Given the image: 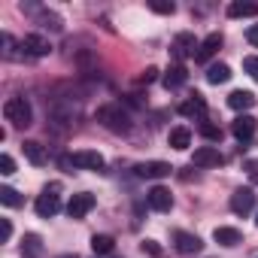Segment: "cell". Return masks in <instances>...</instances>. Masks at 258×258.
Instances as JSON below:
<instances>
[{"mask_svg": "<svg viewBox=\"0 0 258 258\" xmlns=\"http://www.w3.org/2000/svg\"><path fill=\"white\" fill-rule=\"evenodd\" d=\"M231 131H234V137L237 140H252L255 137V131H258V118L255 115H249V112H243V115H237L234 121H231Z\"/></svg>", "mask_w": 258, "mask_h": 258, "instance_id": "cell-6", "label": "cell"}, {"mask_svg": "<svg viewBox=\"0 0 258 258\" xmlns=\"http://www.w3.org/2000/svg\"><path fill=\"white\" fill-rule=\"evenodd\" d=\"M185 79H188V70L182 64H170L167 73H164V85L167 88H179V85H185Z\"/></svg>", "mask_w": 258, "mask_h": 258, "instance_id": "cell-19", "label": "cell"}, {"mask_svg": "<svg viewBox=\"0 0 258 258\" xmlns=\"http://www.w3.org/2000/svg\"><path fill=\"white\" fill-rule=\"evenodd\" d=\"M213 240H216L219 246H240V243H243V234H240L237 228H228V225H219V228L213 231Z\"/></svg>", "mask_w": 258, "mask_h": 258, "instance_id": "cell-17", "label": "cell"}, {"mask_svg": "<svg viewBox=\"0 0 258 258\" xmlns=\"http://www.w3.org/2000/svg\"><path fill=\"white\" fill-rule=\"evenodd\" d=\"M222 43H225V40H222V34H210V37L201 43V49H198L195 61H201V64H204V61H210V58H213V55L222 49Z\"/></svg>", "mask_w": 258, "mask_h": 258, "instance_id": "cell-16", "label": "cell"}, {"mask_svg": "<svg viewBox=\"0 0 258 258\" xmlns=\"http://www.w3.org/2000/svg\"><path fill=\"white\" fill-rule=\"evenodd\" d=\"M91 210H94V195H88V191L73 195L70 204H67V216H70V219H85Z\"/></svg>", "mask_w": 258, "mask_h": 258, "instance_id": "cell-9", "label": "cell"}, {"mask_svg": "<svg viewBox=\"0 0 258 258\" xmlns=\"http://www.w3.org/2000/svg\"><path fill=\"white\" fill-rule=\"evenodd\" d=\"M61 167L64 170H73V167H82V170H103V155L94 152V149H79L73 155H64L61 158Z\"/></svg>", "mask_w": 258, "mask_h": 258, "instance_id": "cell-3", "label": "cell"}, {"mask_svg": "<svg viewBox=\"0 0 258 258\" xmlns=\"http://www.w3.org/2000/svg\"><path fill=\"white\" fill-rule=\"evenodd\" d=\"M173 246L179 255H198L204 249V240L198 234H188V231H173Z\"/></svg>", "mask_w": 258, "mask_h": 258, "instance_id": "cell-5", "label": "cell"}, {"mask_svg": "<svg viewBox=\"0 0 258 258\" xmlns=\"http://www.w3.org/2000/svg\"><path fill=\"white\" fill-rule=\"evenodd\" d=\"M22 49H25L31 58H46V55L52 52V43H49L46 37H40V34H28V37L22 40Z\"/></svg>", "mask_w": 258, "mask_h": 258, "instance_id": "cell-12", "label": "cell"}, {"mask_svg": "<svg viewBox=\"0 0 258 258\" xmlns=\"http://www.w3.org/2000/svg\"><path fill=\"white\" fill-rule=\"evenodd\" d=\"M255 13H258V7L255 4H246V0H243V4H240V0L228 4V16L231 19H243V16H255Z\"/></svg>", "mask_w": 258, "mask_h": 258, "instance_id": "cell-22", "label": "cell"}, {"mask_svg": "<svg viewBox=\"0 0 258 258\" xmlns=\"http://www.w3.org/2000/svg\"><path fill=\"white\" fill-rule=\"evenodd\" d=\"M146 204H149L155 213H170V207H173V195H170V188H164V185H155V188H149V195H146Z\"/></svg>", "mask_w": 258, "mask_h": 258, "instance_id": "cell-8", "label": "cell"}, {"mask_svg": "<svg viewBox=\"0 0 258 258\" xmlns=\"http://www.w3.org/2000/svg\"><path fill=\"white\" fill-rule=\"evenodd\" d=\"M58 258H76V255H58Z\"/></svg>", "mask_w": 258, "mask_h": 258, "instance_id": "cell-35", "label": "cell"}, {"mask_svg": "<svg viewBox=\"0 0 258 258\" xmlns=\"http://www.w3.org/2000/svg\"><path fill=\"white\" fill-rule=\"evenodd\" d=\"M94 118L106 127V131H112V134H127V131H131V115H127V112L121 109V103H106V106H97Z\"/></svg>", "mask_w": 258, "mask_h": 258, "instance_id": "cell-1", "label": "cell"}, {"mask_svg": "<svg viewBox=\"0 0 258 258\" xmlns=\"http://www.w3.org/2000/svg\"><path fill=\"white\" fill-rule=\"evenodd\" d=\"M243 70H246L252 79H258V55H249V58H243Z\"/></svg>", "mask_w": 258, "mask_h": 258, "instance_id": "cell-29", "label": "cell"}, {"mask_svg": "<svg viewBox=\"0 0 258 258\" xmlns=\"http://www.w3.org/2000/svg\"><path fill=\"white\" fill-rule=\"evenodd\" d=\"M167 143H170L173 149H188V146H191V131L179 124V127H173V131H170Z\"/></svg>", "mask_w": 258, "mask_h": 258, "instance_id": "cell-20", "label": "cell"}, {"mask_svg": "<svg viewBox=\"0 0 258 258\" xmlns=\"http://www.w3.org/2000/svg\"><path fill=\"white\" fill-rule=\"evenodd\" d=\"M143 252H149V255H155V258H161V255H164V249H161L155 240H143Z\"/></svg>", "mask_w": 258, "mask_h": 258, "instance_id": "cell-30", "label": "cell"}, {"mask_svg": "<svg viewBox=\"0 0 258 258\" xmlns=\"http://www.w3.org/2000/svg\"><path fill=\"white\" fill-rule=\"evenodd\" d=\"M246 170H249V176L258 182V161H246Z\"/></svg>", "mask_w": 258, "mask_h": 258, "instance_id": "cell-34", "label": "cell"}, {"mask_svg": "<svg viewBox=\"0 0 258 258\" xmlns=\"http://www.w3.org/2000/svg\"><path fill=\"white\" fill-rule=\"evenodd\" d=\"M255 225H258V216H255Z\"/></svg>", "mask_w": 258, "mask_h": 258, "instance_id": "cell-36", "label": "cell"}, {"mask_svg": "<svg viewBox=\"0 0 258 258\" xmlns=\"http://www.w3.org/2000/svg\"><path fill=\"white\" fill-rule=\"evenodd\" d=\"M252 207H255V191H252V188H237V191L231 195V213L249 216Z\"/></svg>", "mask_w": 258, "mask_h": 258, "instance_id": "cell-11", "label": "cell"}, {"mask_svg": "<svg viewBox=\"0 0 258 258\" xmlns=\"http://www.w3.org/2000/svg\"><path fill=\"white\" fill-rule=\"evenodd\" d=\"M0 201H4L7 207H22V195L10 185H0Z\"/></svg>", "mask_w": 258, "mask_h": 258, "instance_id": "cell-26", "label": "cell"}, {"mask_svg": "<svg viewBox=\"0 0 258 258\" xmlns=\"http://www.w3.org/2000/svg\"><path fill=\"white\" fill-rule=\"evenodd\" d=\"M255 100H258V97H255L252 91H243V88H237V91H231V94H228V106H231V109H237L240 115H243L246 109H252V106H255Z\"/></svg>", "mask_w": 258, "mask_h": 258, "instance_id": "cell-14", "label": "cell"}, {"mask_svg": "<svg viewBox=\"0 0 258 258\" xmlns=\"http://www.w3.org/2000/svg\"><path fill=\"white\" fill-rule=\"evenodd\" d=\"M228 79H231V67L228 64H210V70H207V82L210 85H222Z\"/></svg>", "mask_w": 258, "mask_h": 258, "instance_id": "cell-21", "label": "cell"}, {"mask_svg": "<svg viewBox=\"0 0 258 258\" xmlns=\"http://www.w3.org/2000/svg\"><path fill=\"white\" fill-rule=\"evenodd\" d=\"M170 164L167 161H143V164H137L134 167V173L140 176V179H161V176H170Z\"/></svg>", "mask_w": 258, "mask_h": 258, "instance_id": "cell-10", "label": "cell"}, {"mask_svg": "<svg viewBox=\"0 0 258 258\" xmlns=\"http://www.w3.org/2000/svg\"><path fill=\"white\" fill-rule=\"evenodd\" d=\"M112 246H115V240H112L109 234H94V237H91V249H94L97 255H109Z\"/></svg>", "mask_w": 258, "mask_h": 258, "instance_id": "cell-23", "label": "cell"}, {"mask_svg": "<svg viewBox=\"0 0 258 258\" xmlns=\"http://www.w3.org/2000/svg\"><path fill=\"white\" fill-rule=\"evenodd\" d=\"M61 182H49L46 188H43V195L37 198V204H34V210H37V216L40 219H52L58 210H61Z\"/></svg>", "mask_w": 258, "mask_h": 258, "instance_id": "cell-2", "label": "cell"}, {"mask_svg": "<svg viewBox=\"0 0 258 258\" xmlns=\"http://www.w3.org/2000/svg\"><path fill=\"white\" fill-rule=\"evenodd\" d=\"M149 10L158 13V16H173L176 4H173V0H149Z\"/></svg>", "mask_w": 258, "mask_h": 258, "instance_id": "cell-24", "label": "cell"}, {"mask_svg": "<svg viewBox=\"0 0 258 258\" xmlns=\"http://www.w3.org/2000/svg\"><path fill=\"white\" fill-rule=\"evenodd\" d=\"M0 237H4V243L13 237V222H10V219H4V222H0Z\"/></svg>", "mask_w": 258, "mask_h": 258, "instance_id": "cell-32", "label": "cell"}, {"mask_svg": "<svg viewBox=\"0 0 258 258\" xmlns=\"http://www.w3.org/2000/svg\"><path fill=\"white\" fill-rule=\"evenodd\" d=\"M204 112H207V100L201 94H191L188 100L179 103V115H185V118H201Z\"/></svg>", "mask_w": 258, "mask_h": 258, "instance_id": "cell-15", "label": "cell"}, {"mask_svg": "<svg viewBox=\"0 0 258 258\" xmlns=\"http://www.w3.org/2000/svg\"><path fill=\"white\" fill-rule=\"evenodd\" d=\"M22 249H25L28 255H40V249H43V240H40V234H25V240H22Z\"/></svg>", "mask_w": 258, "mask_h": 258, "instance_id": "cell-25", "label": "cell"}, {"mask_svg": "<svg viewBox=\"0 0 258 258\" xmlns=\"http://www.w3.org/2000/svg\"><path fill=\"white\" fill-rule=\"evenodd\" d=\"M4 115H7V121H13L16 127H28V124L34 121L31 103H28L25 97H10V100L4 103Z\"/></svg>", "mask_w": 258, "mask_h": 258, "instance_id": "cell-4", "label": "cell"}, {"mask_svg": "<svg viewBox=\"0 0 258 258\" xmlns=\"http://www.w3.org/2000/svg\"><path fill=\"white\" fill-rule=\"evenodd\" d=\"M201 134H204L207 140H213V143H216V140L222 137V131H219L216 124H210V121H201Z\"/></svg>", "mask_w": 258, "mask_h": 258, "instance_id": "cell-27", "label": "cell"}, {"mask_svg": "<svg viewBox=\"0 0 258 258\" xmlns=\"http://www.w3.org/2000/svg\"><path fill=\"white\" fill-rule=\"evenodd\" d=\"M22 152H25V158H28L31 164H37V167L46 164V149H43L37 140H25V143H22Z\"/></svg>", "mask_w": 258, "mask_h": 258, "instance_id": "cell-18", "label": "cell"}, {"mask_svg": "<svg viewBox=\"0 0 258 258\" xmlns=\"http://www.w3.org/2000/svg\"><path fill=\"white\" fill-rule=\"evenodd\" d=\"M191 164H195V167H222V164H225V155H222L216 146H201V149H195Z\"/></svg>", "mask_w": 258, "mask_h": 258, "instance_id": "cell-7", "label": "cell"}, {"mask_svg": "<svg viewBox=\"0 0 258 258\" xmlns=\"http://www.w3.org/2000/svg\"><path fill=\"white\" fill-rule=\"evenodd\" d=\"M246 40H249L252 46H258V25H252V28L246 31Z\"/></svg>", "mask_w": 258, "mask_h": 258, "instance_id": "cell-33", "label": "cell"}, {"mask_svg": "<svg viewBox=\"0 0 258 258\" xmlns=\"http://www.w3.org/2000/svg\"><path fill=\"white\" fill-rule=\"evenodd\" d=\"M155 79H158V70H155V67H146V70L140 73V82H143V85H149V82H155Z\"/></svg>", "mask_w": 258, "mask_h": 258, "instance_id": "cell-31", "label": "cell"}, {"mask_svg": "<svg viewBox=\"0 0 258 258\" xmlns=\"http://www.w3.org/2000/svg\"><path fill=\"white\" fill-rule=\"evenodd\" d=\"M195 49H201V43L195 40V34H188V31L176 34V40H173V55H176V58H185V55H198Z\"/></svg>", "mask_w": 258, "mask_h": 258, "instance_id": "cell-13", "label": "cell"}, {"mask_svg": "<svg viewBox=\"0 0 258 258\" xmlns=\"http://www.w3.org/2000/svg\"><path fill=\"white\" fill-rule=\"evenodd\" d=\"M0 173H4V176H13V173H16V161H13V155H0Z\"/></svg>", "mask_w": 258, "mask_h": 258, "instance_id": "cell-28", "label": "cell"}]
</instances>
